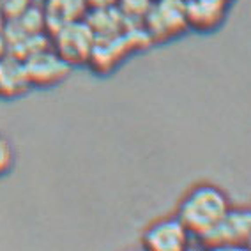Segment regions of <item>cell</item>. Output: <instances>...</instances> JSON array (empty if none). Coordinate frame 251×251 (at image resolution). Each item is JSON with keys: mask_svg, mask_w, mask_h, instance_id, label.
I'll return each instance as SVG.
<instances>
[{"mask_svg": "<svg viewBox=\"0 0 251 251\" xmlns=\"http://www.w3.org/2000/svg\"><path fill=\"white\" fill-rule=\"evenodd\" d=\"M14 165V149L13 144L5 136L0 135V177L9 174Z\"/></svg>", "mask_w": 251, "mask_h": 251, "instance_id": "cell-11", "label": "cell"}, {"mask_svg": "<svg viewBox=\"0 0 251 251\" xmlns=\"http://www.w3.org/2000/svg\"><path fill=\"white\" fill-rule=\"evenodd\" d=\"M152 2H154V0H152Z\"/></svg>", "mask_w": 251, "mask_h": 251, "instance_id": "cell-14", "label": "cell"}, {"mask_svg": "<svg viewBox=\"0 0 251 251\" xmlns=\"http://www.w3.org/2000/svg\"><path fill=\"white\" fill-rule=\"evenodd\" d=\"M189 235L179 218H163L145 230L142 244L145 251H188Z\"/></svg>", "mask_w": 251, "mask_h": 251, "instance_id": "cell-5", "label": "cell"}, {"mask_svg": "<svg viewBox=\"0 0 251 251\" xmlns=\"http://www.w3.org/2000/svg\"><path fill=\"white\" fill-rule=\"evenodd\" d=\"M228 209V198L220 188L200 184L182 198L177 218L189 233L203 237L223 220Z\"/></svg>", "mask_w": 251, "mask_h": 251, "instance_id": "cell-1", "label": "cell"}, {"mask_svg": "<svg viewBox=\"0 0 251 251\" xmlns=\"http://www.w3.org/2000/svg\"><path fill=\"white\" fill-rule=\"evenodd\" d=\"M7 53V43L4 39V34H0V57Z\"/></svg>", "mask_w": 251, "mask_h": 251, "instance_id": "cell-13", "label": "cell"}, {"mask_svg": "<svg viewBox=\"0 0 251 251\" xmlns=\"http://www.w3.org/2000/svg\"><path fill=\"white\" fill-rule=\"evenodd\" d=\"M89 11L94 9H108V7H115L117 0H85Z\"/></svg>", "mask_w": 251, "mask_h": 251, "instance_id": "cell-12", "label": "cell"}, {"mask_svg": "<svg viewBox=\"0 0 251 251\" xmlns=\"http://www.w3.org/2000/svg\"><path fill=\"white\" fill-rule=\"evenodd\" d=\"M85 0H45L43 16H45L46 32L50 36L68 23L78 22L87 16Z\"/></svg>", "mask_w": 251, "mask_h": 251, "instance_id": "cell-7", "label": "cell"}, {"mask_svg": "<svg viewBox=\"0 0 251 251\" xmlns=\"http://www.w3.org/2000/svg\"><path fill=\"white\" fill-rule=\"evenodd\" d=\"M223 18L221 0H189L186 2V22L200 30L214 28Z\"/></svg>", "mask_w": 251, "mask_h": 251, "instance_id": "cell-9", "label": "cell"}, {"mask_svg": "<svg viewBox=\"0 0 251 251\" xmlns=\"http://www.w3.org/2000/svg\"><path fill=\"white\" fill-rule=\"evenodd\" d=\"M145 30L151 39H168L179 34L186 22L184 0H154L151 11L144 20Z\"/></svg>", "mask_w": 251, "mask_h": 251, "instance_id": "cell-4", "label": "cell"}, {"mask_svg": "<svg viewBox=\"0 0 251 251\" xmlns=\"http://www.w3.org/2000/svg\"><path fill=\"white\" fill-rule=\"evenodd\" d=\"M23 66L27 71L30 87H41V89L62 83L71 73V66L51 48V45L25 57Z\"/></svg>", "mask_w": 251, "mask_h": 251, "instance_id": "cell-3", "label": "cell"}, {"mask_svg": "<svg viewBox=\"0 0 251 251\" xmlns=\"http://www.w3.org/2000/svg\"><path fill=\"white\" fill-rule=\"evenodd\" d=\"M152 0H117V9L129 23H144Z\"/></svg>", "mask_w": 251, "mask_h": 251, "instance_id": "cell-10", "label": "cell"}, {"mask_svg": "<svg viewBox=\"0 0 251 251\" xmlns=\"http://www.w3.org/2000/svg\"><path fill=\"white\" fill-rule=\"evenodd\" d=\"M202 239L214 248H244L250 239V212L246 209H228L223 220Z\"/></svg>", "mask_w": 251, "mask_h": 251, "instance_id": "cell-6", "label": "cell"}, {"mask_svg": "<svg viewBox=\"0 0 251 251\" xmlns=\"http://www.w3.org/2000/svg\"><path fill=\"white\" fill-rule=\"evenodd\" d=\"M50 39H51V48L71 68L78 64H89L96 45L94 32L85 18L60 27L50 36Z\"/></svg>", "mask_w": 251, "mask_h": 251, "instance_id": "cell-2", "label": "cell"}, {"mask_svg": "<svg viewBox=\"0 0 251 251\" xmlns=\"http://www.w3.org/2000/svg\"><path fill=\"white\" fill-rule=\"evenodd\" d=\"M30 89L23 60L7 53L0 57V98L14 99Z\"/></svg>", "mask_w": 251, "mask_h": 251, "instance_id": "cell-8", "label": "cell"}]
</instances>
